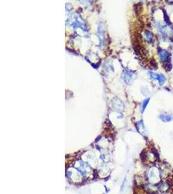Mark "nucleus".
Instances as JSON below:
<instances>
[{"instance_id": "obj_3", "label": "nucleus", "mask_w": 173, "mask_h": 194, "mask_svg": "<svg viewBox=\"0 0 173 194\" xmlns=\"http://www.w3.org/2000/svg\"><path fill=\"white\" fill-rule=\"evenodd\" d=\"M158 80H159V82H160V84L161 85H162L165 82V78L164 76L162 75V74L159 75Z\"/></svg>"}, {"instance_id": "obj_1", "label": "nucleus", "mask_w": 173, "mask_h": 194, "mask_svg": "<svg viewBox=\"0 0 173 194\" xmlns=\"http://www.w3.org/2000/svg\"><path fill=\"white\" fill-rule=\"evenodd\" d=\"M159 54H160L161 61L162 62H165V61H167L168 58H169V54L167 51L164 50H161Z\"/></svg>"}, {"instance_id": "obj_4", "label": "nucleus", "mask_w": 173, "mask_h": 194, "mask_svg": "<svg viewBox=\"0 0 173 194\" xmlns=\"http://www.w3.org/2000/svg\"><path fill=\"white\" fill-rule=\"evenodd\" d=\"M171 69H172V65L170 63H167V66H166V69H167V71H170L171 70Z\"/></svg>"}, {"instance_id": "obj_2", "label": "nucleus", "mask_w": 173, "mask_h": 194, "mask_svg": "<svg viewBox=\"0 0 173 194\" xmlns=\"http://www.w3.org/2000/svg\"><path fill=\"white\" fill-rule=\"evenodd\" d=\"M160 119L163 122H170L173 120V117L171 115H161L160 116Z\"/></svg>"}]
</instances>
